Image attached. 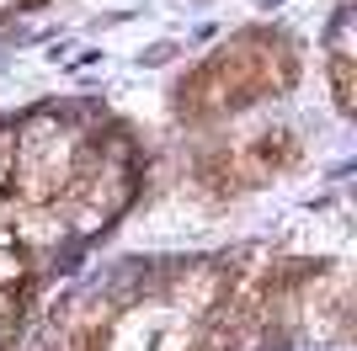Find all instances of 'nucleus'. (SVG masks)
<instances>
[{"instance_id":"obj_4","label":"nucleus","mask_w":357,"mask_h":351,"mask_svg":"<svg viewBox=\"0 0 357 351\" xmlns=\"http://www.w3.org/2000/svg\"><path fill=\"white\" fill-rule=\"evenodd\" d=\"M0 320H22V288H0Z\"/></svg>"},{"instance_id":"obj_2","label":"nucleus","mask_w":357,"mask_h":351,"mask_svg":"<svg viewBox=\"0 0 357 351\" xmlns=\"http://www.w3.org/2000/svg\"><path fill=\"white\" fill-rule=\"evenodd\" d=\"M326 80H331V96H336V112H342V117H352V58L331 54Z\"/></svg>"},{"instance_id":"obj_3","label":"nucleus","mask_w":357,"mask_h":351,"mask_svg":"<svg viewBox=\"0 0 357 351\" xmlns=\"http://www.w3.org/2000/svg\"><path fill=\"white\" fill-rule=\"evenodd\" d=\"M27 282V261L16 245H0V288H22Z\"/></svg>"},{"instance_id":"obj_1","label":"nucleus","mask_w":357,"mask_h":351,"mask_svg":"<svg viewBox=\"0 0 357 351\" xmlns=\"http://www.w3.org/2000/svg\"><path fill=\"white\" fill-rule=\"evenodd\" d=\"M224 292H229L224 266L219 261H197V266H187V272L176 277L171 304H176L181 314H213V309H224Z\"/></svg>"},{"instance_id":"obj_5","label":"nucleus","mask_w":357,"mask_h":351,"mask_svg":"<svg viewBox=\"0 0 357 351\" xmlns=\"http://www.w3.org/2000/svg\"><path fill=\"white\" fill-rule=\"evenodd\" d=\"M11 341H16V325H11V320H0V351H11Z\"/></svg>"}]
</instances>
